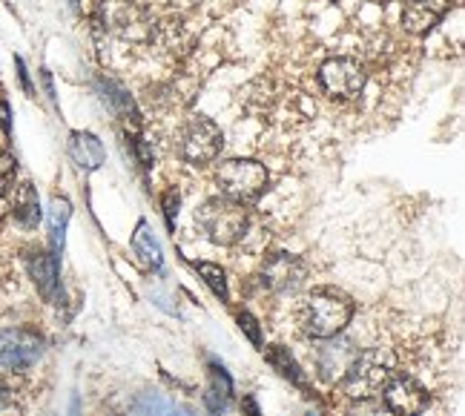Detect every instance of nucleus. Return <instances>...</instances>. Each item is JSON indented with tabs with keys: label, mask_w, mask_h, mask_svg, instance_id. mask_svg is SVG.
Masks as SVG:
<instances>
[{
	"label": "nucleus",
	"mask_w": 465,
	"mask_h": 416,
	"mask_svg": "<svg viewBox=\"0 0 465 416\" xmlns=\"http://www.w3.org/2000/svg\"><path fill=\"white\" fill-rule=\"evenodd\" d=\"M353 316V304L336 291H313L299 302L296 322L311 339H331L345 331Z\"/></svg>",
	"instance_id": "f257e3e1"
},
{
	"label": "nucleus",
	"mask_w": 465,
	"mask_h": 416,
	"mask_svg": "<svg viewBox=\"0 0 465 416\" xmlns=\"http://www.w3.org/2000/svg\"><path fill=\"white\" fill-rule=\"evenodd\" d=\"M195 224H199L207 242L230 247L244 236L247 210L239 202H230V198H210L195 210Z\"/></svg>",
	"instance_id": "f03ea898"
},
{
	"label": "nucleus",
	"mask_w": 465,
	"mask_h": 416,
	"mask_svg": "<svg viewBox=\"0 0 465 416\" xmlns=\"http://www.w3.org/2000/svg\"><path fill=\"white\" fill-rule=\"evenodd\" d=\"M391 376H393V371H391V362L385 359V353L368 351L353 359L351 371L345 373V379L339 385H342V393L348 400L368 402V400L382 396L385 385L391 382Z\"/></svg>",
	"instance_id": "7ed1b4c3"
},
{
	"label": "nucleus",
	"mask_w": 465,
	"mask_h": 416,
	"mask_svg": "<svg viewBox=\"0 0 465 416\" xmlns=\"http://www.w3.org/2000/svg\"><path fill=\"white\" fill-rule=\"evenodd\" d=\"M101 26L127 44H150L155 21L144 6L133 4V0H104Z\"/></svg>",
	"instance_id": "20e7f679"
},
{
	"label": "nucleus",
	"mask_w": 465,
	"mask_h": 416,
	"mask_svg": "<svg viewBox=\"0 0 465 416\" xmlns=\"http://www.w3.org/2000/svg\"><path fill=\"white\" fill-rule=\"evenodd\" d=\"M216 184L222 187L224 198H230V202L250 204L267 190V184H271V175H267V170L259 164V161L232 158V161H224V164L219 167Z\"/></svg>",
	"instance_id": "39448f33"
},
{
	"label": "nucleus",
	"mask_w": 465,
	"mask_h": 416,
	"mask_svg": "<svg viewBox=\"0 0 465 416\" xmlns=\"http://www.w3.org/2000/svg\"><path fill=\"white\" fill-rule=\"evenodd\" d=\"M44 356V336L29 328L0 331V376H17L38 365Z\"/></svg>",
	"instance_id": "423d86ee"
},
{
	"label": "nucleus",
	"mask_w": 465,
	"mask_h": 416,
	"mask_svg": "<svg viewBox=\"0 0 465 416\" xmlns=\"http://www.w3.org/2000/svg\"><path fill=\"white\" fill-rule=\"evenodd\" d=\"M222 130L210 118L195 115L187 121V126L182 130V141H178V153H182L184 161L190 164H210L213 158L222 150Z\"/></svg>",
	"instance_id": "0eeeda50"
},
{
	"label": "nucleus",
	"mask_w": 465,
	"mask_h": 416,
	"mask_svg": "<svg viewBox=\"0 0 465 416\" xmlns=\"http://www.w3.org/2000/svg\"><path fill=\"white\" fill-rule=\"evenodd\" d=\"M319 84L331 98H356L365 89V66L353 58H331L319 69Z\"/></svg>",
	"instance_id": "6e6552de"
},
{
	"label": "nucleus",
	"mask_w": 465,
	"mask_h": 416,
	"mask_svg": "<svg viewBox=\"0 0 465 416\" xmlns=\"http://www.w3.org/2000/svg\"><path fill=\"white\" fill-rule=\"evenodd\" d=\"M308 279V264L291 253H276L262 264V284L273 293H296Z\"/></svg>",
	"instance_id": "1a4fd4ad"
},
{
	"label": "nucleus",
	"mask_w": 465,
	"mask_h": 416,
	"mask_svg": "<svg viewBox=\"0 0 465 416\" xmlns=\"http://www.w3.org/2000/svg\"><path fill=\"white\" fill-rule=\"evenodd\" d=\"M356 356H360V348H353V342L336 339V336L325 339V345H322L319 353H316V373H319V379H322V382H328V385L342 382Z\"/></svg>",
	"instance_id": "9d476101"
},
{
	"label": "nucleus",
	"mask_w": 465,
	"mask_h": 416,
	"mask_svg": "<svg viewBox=\"0 0 465 416\" xmlns=\"http://www.w3.org/2000/svg\"><path fill=\"white\" fill-rule=\"evenodd\" d=\"M385 408L393 416H420L428 408V393L408 376H391V382L382 391Z\"/></svg>",
	"instance_id": "9b49d317"
},
{
	"label": "nucleus",
	"mask_w": 465,
	"mask_h": 416,
	"mask_svg": "<svg viewBox=\"0 0 465 416\" xmlns=\"http://www.w3.org/2000/svg\"><path fill=\"white\" fill-rule=\"evenodd\" d=\"M449 9L451 0H408V6L402 9V26L411 35H425L442 21Z\"/></svg>",
	"instance_id": "f8f14e48"
},
{
	"label": "nucleus",
	"mask_w": 465,
	"mask_h": 416,
	"mask_svg": "<svg viewBox=\"0 0 465 416\" xmlns=\"http://www.w3.org/2000/svg\"><path fill=\"white\" fill-rule=\"evenodd\" d=\"M26 270H29V279L38 287V293L44 299H55L58 296V259L49 256V253H29L26 259Z\"/></svg>",
	"instance_id": "ddd939ff"
},
{
	"label": "nucleus",
	"mask_w": 465,
	"mask_h": 416,
	"mask_svg": "<svg viewBox=\"0 0 465 416\" xmlns=\"http://www.w3.org/2000/svg\"><path fill=\"white\" fill-rule=\"evenodd\" d=\"M15 213V219L21 222L24 227H38L41 222V202H38V193H35L32 184H21L15 190V198H12V207Z\"/></svg>",
	"instance_id": "4468645a"
},
{
	"label": "nucleus",
	"mask_w": 465,
	"mask_h": 416,
	"mask_svg": "<svg viewBox=\"0 0 465 416\" xmlns=\"http://www.w3.org/2000/svg\"><path fill=\"white\" fill-rule=\"evenodd\" d=\"M69 155H73L84 170H95L104 161L101 141L89 133H73L69 135Z\"/></svg>",
	"instance_id": "2eb2a0df"
},
{
	"label": "nucleus",
	"mask_w": 465,
	"mask_h": 416,
	"mask_svg": "<svg viewBox=\"0 0 465 416\" xmlns=\"http://www.w3.org/2000/svg\"><path fill=\"white\" fill-rule=\"evenodd\" d=\"M133 250H135L138 262L144 264L147 270H158L161 262H164V259H161V244L155 242L153 230L147 224H138L135 236H133Z\"/></svg>",
	"instance_id": "dca6fc26"
},
{
	"label": "nucleus",
	"mask_w": 465,
	"mask_h": 416,
	"mask_svg": "<svg viewBox=\"0 0 465 416\" xmlns=\"http://www.w3.org/2000/svg\"><path fill=\"white\" fill-rule=\"evenodd\" d=\"M69 202L66 198H52V207H49V244H52V253L64 250V236H66V224H69Z\"/></svg>",
	"instance_id": "f3484780"
},
{
	"label": "nucleus",
	"mask_w": 465,
	"mask_h": 416,
	"mask_svg": "<svg viewBox=\"0 0 465 416\" xmlns=\"http://www.w3.org/2000/svg\"><path fill=\"white\" fill-rule=\"evenodd\" d=\"M150 44H155L158 49H167V52H175V49H187L190 46V35L184 29V24L178 21H167L153 29V38Z\"/></svg>",
	"instance_id": "a211bd4d"
},
{
	"label": "nucleus",
	"mask_w": 465,
	"mask_h": 416,
	"mask_svg": "<svg viewBox=\"0 0 465 416\" xmlns=\"http://www.w3.org/2000/svg\"><path fill=\"white\" fill-rule=\"evenodd\" d=\"M210 376H213V382H210V391H207V396H204V402H207V408H210L213 413H224L227 400H230V391H232L230 376L224 373L222 365H213V368H210Z\"/></svg>",
	"instance_id": "6ab92c4d"
},
{
	"label": "nucleus",
	"mask_w": 465,
	"mask_h": 416,
	"mask_svg": "<svg viewBox=\"0 0 465 416\" xmlns=\"http://www.w3.org/2000/svg\"><path fill=\"white\" fill-rule=\"evenodd\" d=\"M135 416H193L190 408L184 405H173L167 402L164 396H155V393H144L135 405Z\"/></svg>",
	"instance_id": "aec40b11"
},
{
	"label": "nucleus",
	"mask_w": 465,
	"mask_h": 416,
	"mask_svg": "<svg viewBox=\"0 0 465 416\" xmlns=\"http://www.w3.org/2000/svg\"><path fill=\"white\" fill-rule=\"evenodd\" d=\"M267 362L284 376V379H291V382H296V385H305V376H302V371H299V365H296V359L284 351L282 345H273L271 351H267Z\"/></svg>",
	"instance_id": "412c9836"
},
{
	"label": "nucleus",
	"mask_w": 465,
	"mask_h": 416,
	"mask_svg": "<svg viewBox=\"0 0 465 416\" xmlns=\"http://www.w3.org/2000/svg\"><path fill=\"white\" fill-rule=\"evenodd\" d=\"M199 273L204 276L207 287L213 293H216L219 299H227V276H224V270L219 264H210V262H202L199 264Z\"/></svg>",
	"instance_id": "4be33fe9"
},
{
	"label": "nucleus",
	"mask_w": 465,
	"mask_h": 416,
	"mask_svg": "<svg viewBox=\"0 0 465 416\" xmlns=\"http://www.w3.org/2000/svg\"><path fill=\"white\" fill-rule=\"evenodd\" d=\"M15 173H17V161L12 153L0 150V193L9 190V184L15 181Z\"/></svg>",
	"instance_id": "5701e85b"
},
{
	"label": "nucleus",
	"mask_w": 465,
	"mask_h": 416,
	"mask_svg": "<svg viewBox=\"0 0 465 416\" xmlns=\"http://www.w3.org/2000/svg\"><path fill=\"white\" fill-rule=\"evenodd\" d=\"M0 416H21V402L6 385H0Z\"/></svg>",
	"instance_id": "b1692460"
},
{
	"label": "nucleus",
	"mask_w": 465,
	"mask_h": 416,
	"mask_svg": "<svg viewBox=\"0 0 465 416\" xmlns=\"http://www.w3.org/2000/svg\"><path fill=\"white\" fill-rule=\"evenodd\" d=\"M239 328L247 333V339L253 342V345H262V331H259V322L250 316V313H242L239 316Z\"/></svg>",
	"instance_id": "393cba45"
},
{
	"label": "nucleus",
	"mask_w": 465,
	"mask_h": 416,
	"mask_svg": "<svg viewBox=\"0 0 465 416\" xmlns=\"http://www.w3.org/2000/svg\"><path fill=\"white\" fill-rule=\"evenodd\" d=\"M164 215H167V224L173 227L175 224V215H178V193L175 190H170L164 195Z\"/></svg>",
	"instance_id": "a878e982"
},
{
	"label": "nucleus",
	"mask_w": 465,
	"mask_h": 416,
	"mask_svg": "<svg viewBox=\"0 0 465 416\" xmlns=\"http://www.w3.org/2000/svg\"><path fill=\"white\" fill-rule=\"evenodd\" d=\"M15 66H17V78H21L24 93H26V95H35V86H32V81H29V72H26L24 58H15Z\"/></svg>",
	"instance_id": "bb28decb"
},
{
	"label": "nucleus",
	"mask_w": 465,
	"mask_h": 416,
	"mask_svg": "<svg viewBox=\"0 0 465 416\" xmlns=\"http://www.w3.org/2000/svg\"><path fill=\"white\" fill-rule=\"evenodd\" d=\"M0 130H4L6 135H12V106L0 98Z\"/></svg>",
	"instance_id": "cd10ccee"
},
{
	"label": "nucleus",
	"mask_w": 465,
	"mask_h": 416,
	"mask_svg": "<svg viewBox=\"0 0 465 416\" xmlns=\"http://www.w3.org/2000/svg\"><path fill=\"white\" fill-rule=\"evenodd\" d=\"M242 411H244V416H262V411H259V402H256V396H244Z\"/></svg>",
	"instance_id": "c85d7f7f"
},
{
	"label": "nucleus",
	"mask_w": 465,
	"mask_h": 416,
	"mask_svg": "<svg viewBox=\"0 0 465 416\" xmlns=\"http://www.w3.org/2000/svg\"><path fill=\"white\" fill-rule=\"evenodd\" d=\"M170 6H175V9H190V6H195L199 0H167Z\"/></svg>",
	"instance_id": "c756f323"
},
{
	"label": "nucleus",
	"mask_w": 465,
	"mask_h": 416,
	"mask_svg": "<svg viewBox=\"0 0 465 416\" xmlns=\"http://www.w3.org/2000/svg\"><path fill=\"white\" fill-rule=\"evenodd\" d=\"M12 210H9V204H6V198H4V193H0V224L6 222V215H9Z\"/></svg>",
	"instance_id": "7c9ffc66"
},
{
	"label": "nucleus",
	"mask_w": 465,
	"mask_h": 416,
	"mask_svg": "<svg viewBox=\"0 0 465 416\" xmlns=\"http://www.w3.org/2000/svg\"><path fill=\"white\" fill-rule=\"evenodd\" d=\"M371 4H385V0H371Z\"/></svg>",
	"instance_id": "2f4dec72"
}]
</instances>
